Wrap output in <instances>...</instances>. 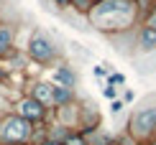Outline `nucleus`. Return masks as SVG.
Wrapping results in <instances>:
<instances>
[{
    "instance_id": "obj_15",
    "label": "nucleus",
    "mask_w": 156,
    "mask_h": 145,
    "mask_svg": "<svg viewBox=\"0 0 156 145\" xmlns=\"http://www.w3.org/2000/svg\"><path fill=\"white\" fill-rule=\"evenodd\" d=\"M92 74H95V76H100V79H108V76H110V66H108V64H102V66H95V69H92Z\"/></svg>"
},
{
    "instance_id": "obj_14",
    "label": "nucleus",
    "mask_w": 156,
    "mask_h": 145,
    "mask_svg": "<svg viewBox=\"0 0 156 145\" xmlns=\"http://www.w3.org/2000/svg\"><path fill=\"white\" fill-rule=\"evenodd\" d=\"M123 110H126V102H123L120 97H118V99H113V102H110V112H113V115H120Z\"/></svg>"
},
{
    "instance_id": "obj_9",
    "label": "nucleus",
    "mask_w": 156,
    "mask_h": 145,
    "mask_svg": "<svg viewBox=\"0 0 156 145\" xmlns=\"http://www.w3.org/2000/svg\"><path fill=\"white\" fill-rule=\"evenodd\" d=\"M28 97H34L36 102H41L46 110H51V107L56 110V104H54V84L51 82H34L28 87Z\"/></svg>"
},
{
    "instance_id": "obj_10",
    "label": "nucleus",
    "mask_w": 156,
    "mask_h": 145,
    "mask_svg": "<svg viewBox=\"0 0 156 145\" xmlns=\"http://www.w3.org/2000/svg\"><path fill=\"white\" fill-rule=\"evenodd\" d=\"M51 84H54V82H51ZM72 102H77V92L54 84V104H56V110H59V107H67V104H72Z\"/></svg>"
},
{
    "instance_id": "obj_11",
    "label": "nucleus",
    "mask_w": 156,
    "mask_h": 145,
    "mask_svg": "<svg viewBox=\"0 0 156 145\" xmlns=\"http://www.w3.org/2000/svg\"><path fill=\"white\" fill-rule=\"evenodd\" d=\"M141 25H146V28H154V31H156V3L144 13V18H141Z\"/></svg>"
},
{
    "instance_id": "obj_16",
    "label": "nucleus",
    "mask_w": 156,
    "mask_h": 145,
    "mask_svg": "<svg viewBox=\"0 0 156 145\" xmlns=\"http://www.w3.org/2000/svg\"><path fill=\"white\" fill-rule=\"evenodd\" d=\"M118 92H120L118 87H110V84H108V87H105V89H102V94H105V97H108V99H118Z\"/></svg>"
},
{
    "instance_id": "obj_18",
    "label": "nucleus",
    "mask_w": 156,
    "mask_h": 145,
    "mask_svg": "<svg viewBox=\"0 0 156 145\" xmlns=\"http://www.w3.org/2000/svg\"><path fill=\"white\" fill-rule=\"evenodd\" d=\"M51 3H56V8H69L72 0H51Z\"/></svg>"
},
{
    "instance_id": "obj_13",
    "label": "nucleus",
    "mask_w": 156,
    "mask_h": 145,
    "mask_svg": "<svg viewBox=\"0 0 156 145\" xmlns=\"http://www.w3.org/2000/svg\"><path fill=\"white\" fill-rule=\"evenodd\" d=\"M108 84H110V87H118V89H123V84H126V76H123L120 71H110Z\"/></svg>"
},
{
    "instance_id": "obj_20",
    "label": "nucleus",
    "mask_w": 156,
    "mask_h": 145,
    "mask_svg": "<svg viewBox=\"0 0 156 145\" xmlns=\"http://www.w3.org/2000/svg\"><path fill=\"white\" fill-rule=\"evenodd\" d=\"M23 145H34V143H23Z\"/></svg>"
},
{
    "instance_id": "obj_6",
    "label": "nucleus",
    "mask_w": 156,
    "mask_h": 145,
    "mask_svg": "<svg viewBox=\"0 0 156 145\" xmlns=\"http://www.w3.org/2000/svg\"><path fill=\"white\" fill-rule=\"evenodd\" d=\"M16 41H18V25L10 18H0V61L13 56Z\"/></svg>"
},
{
    "instance_id": "obj_19",
    "label": "nucleus",
    "mask_w": 156,
    "mask_h": 145,
    "mask_svg": "<svg viewBox=\"0 0 156 145\" xmlns=\"http://www.w3.org/2000/svg\"><path fill=\"white\" fill-rule=\"evenodd\" d=\"M41 145H62V143H59V140H51V137H46V140H44Z\"/></svg>"
},
{
    "instance_id": "obj_8",
    "label": "nucleus",
    "mask_w": 156,
    "mask_h": 145,
    "mask_svg": "<svg viewBox=\"0 0 156 145\" xmlns=\"http://www.w3.org/2000/svg\"><path fill=\"white\" fill-rule=\"evenodd\" d=\"M51 82L59 84V87H67V89H74L77 84H80V74L74 71V66H69V64H56L54 71H51Z\"/></svg>"
},
{
    "instance_id": "obj_1",
    "label": "nucleus",
    "mask_w": 156,
    "mask_h": 145,
    "mask_svg": "<svg viewBox=\"0 0 156 145\" xmlns=\"http://www.w3.org/2000/svg\"><path fill=\"white\" fill-rule=\"evenodd\" d=\"M84 15L95 31L110 38H120L141 25L144 10L141 0H95Z\"/></svg>"
},
{
    "instance_id": "obj_7",
    "label": "nucleus",
    "mask_w": 156,
    "mask_h": 145,
    "mask_svg": "<svg viewBox=\"0 0 156 145\" xmlns=\"http://www.w3.org/2000/svg\"><path fill=\"white\" fill-rule=\"evenodd\" d=\"M133 46L138 54H154L156 51V31L146 28V25H138L133 31Z\"/></svg>"
},
{
    "instance_id": "obj_5",
    "label": "nucleus",
    "mask_w": 156,
    "mask_h": 145,
    "mask_svg": "<svg viewBox=\"0 0 156 145\" xmlns=\"http://www.w3.org/2000/svg\"><path fill=\"white\" fill-rule=\"evenodd\" d=\"M13 112H16L18 117H23V120H28L31 125H41L44 120H46V107H44L41 102H36L34 97H21L16 104H13Z\"/></svg>"
},
{
    "instance_id": "obj_12",
    "label": "nucleus",
    "mask_w": 156,
    "mask_h": 145,
    "mask_svg": "<svg viewBox=\"0 0 156 145\" xmlns=\"http://www.w3.org/2000/svg\"><path fill=\"white\" fill-rule=\"evenodd\" d=\"M62 145H90V140H87L82 133H69V137H67Z\"/></svg>"
},
{
    "instance_id": "obj_3",
    "label": "nucleus",
    "mask_w": 156,
    "mask_h": 145,
    "mask_svg": "<svg viewBox=\"0 0 156 145\" xmlns=\"http://www.w3.org/2000/svg\"><path fill=\"white\" fill-rule=\"evenodd\" d=\"M34 125L23 117H18L16 112L0 115V145H23L31 143L34 137Z\"/></svg>"
},
{
    "instance_id": "obj_4",
    "label": "nucleus",
    "mask_w": 156,
    "mask_h": 145,
    "mask_svg": "<svg viewBox=\"0 0 156 145\" xmlns=\"http://www.w3.org/2000/svg\"><path fill=\"white\" fill-rule=\"evenodd\" d=\"M126 133L133 135L138 143H146V140H151V137H156V104L133 110Z\"/></svg>"
},
{
    "instance_id": "obj_17",
    "label": "nucleus",
    "mask_w": 156,
    "mask_h": 145,
    "mask_svg": "<svg viewBox=\"0 0 156 145\" xmlns=\"http://www.w3.org/2000/svg\"><path fill=\"white\" fill-rule=\"evenodd\" d=\"M136 99V92L133 89H126V92H123V102H126V104H131Z\"/></svg>"
},
{
    "instance_id": "obj_2",
    "label": "nucleus",
    "mask_w": 156,
    "mask_h": 145,
    "mask_svg": "<svg viewBox=\"0 0 156 145\" xmlns=\"http://www.w3.org/2000/svg\"><path fill=\"white\" fill-rule=\"evenodd\" d=\"M26 54L34 64L38 66H51V64H62V49L56 46V41L51 38L46 31L36 28L31 33L28 43H26Z\"/></svg>"
}]
</instances>
